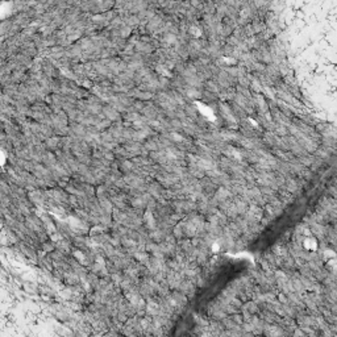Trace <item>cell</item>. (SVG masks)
I'll return each mask as SVG.
<instances>
[{
  "instance_id": "1",
  "label": "cell",
  "mask_w": 337,
  "mask_h": 337,
  "mask_svg": "<svg viewBox=\"0 0 337 337\" xmlns=\"http://www.w3.org/2000/svg\"><path fill=\"white\" fill-rule=\"evenodd\" d=\"M254 105H258V108H260L261 112H266L267 111V103L266 100L263 99V96L262 95H255V103Z\"/></svg>"
},
{
  "instance_id": "2",
  "label": "cell",
  "mask_w": 337,
  "mask_h": 337,
  "mask_svg": "<svg viewBox=\"0 0 337 337\" xmlns=\"http://www.w3.org/2000/svg\"><path fill=\"white\" fill-rule=\"evenodd\" d=\"M162 24H163V19H162V16H155V19L150 22V25H149V27H150V29H155V28L161 27Z\"/></svg>"
},
{
  "instance_id": "3",
  "label": "cell",
  "mask_w": 337,
  "mask_h": 337,
  "mask_svg": "<svg viewBox=\"0 0 337 337\" xmlns=\"http://www.w3.org/2000/svg\"><path fill=\"white\" fill-rule=\"evenodd\" d=\"M286 184H287V190H289L290 192H294V191L298 190V183H296L295 179H287Z\"/></svg>"
},
{
  "instance_id": "4",
  "label": "cell",
  "mask_w": 337,
  "mask_h": 337,
  "mask_svg": "<svg viewBox=\"0 0 337 337\" xmlns=\"http://www.w3.org/2000/svg\"><path fill=\"white\" fill-rule=\"evenodd\" d=\"M275 132L279 134V136H283V137H284V134H287V131H286V128H284V125H278L275 128Z\"/></svg>"
},
{
  "instance_id": "5",
  "label": "cell",
  "mask_w": 337,
  "mask_h": 337,
  "mask_svg": "<svg viewBox=\"0 0 337 337\" xmlns=\"http://www.w3.org/2000/svg\"><path fill=\"white\" fill-rule=\"evenodd\" d=\"M248 306H249L248 308H249V312H250V313H253V312H255V311H257V304H255V303H249Z\"/></svg>"
},
{
  "instance_id": "6",
  "label": "cell",
  "mask_w": 337,
  "mask_h": 337,
  "mask_svg": "<svg viewBox=\"0 0 337 337\" xmlns=\"http://www.w3.org/2000/svg\"><path fill=\"white\" fill-rule=\"evenodd\" d=\"M182 232H183L182 227H179V225H178V227H175V236H177V237H180V236L183 235Z\"/></svg>"
}]
</instances>
